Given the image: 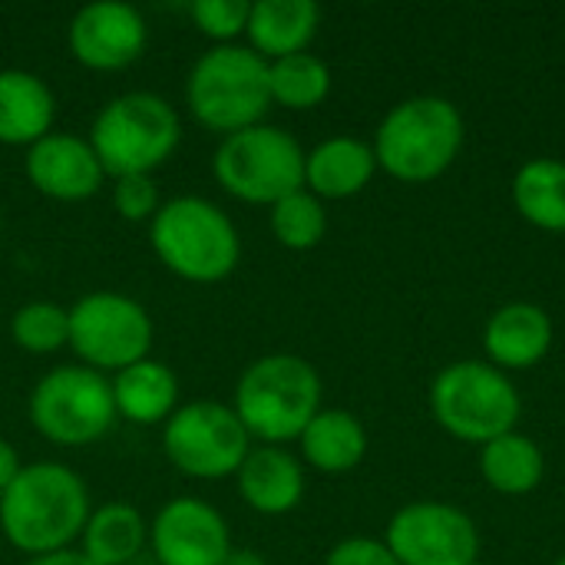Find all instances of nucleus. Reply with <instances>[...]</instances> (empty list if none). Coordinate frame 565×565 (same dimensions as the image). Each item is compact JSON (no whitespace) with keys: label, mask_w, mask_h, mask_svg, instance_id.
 I'll return each instance as SVG.
<instances>
[{"label":"nucleus","mask_w":565,"mask_h":565,"mask_svg":"<svg viewBox=\"0 0 565 565\" xmlns=\"http://www.w3.org/2000/svg\"><path fill=\"white\" fill-rule=\"evenodd\" d=\"M268 222H271V235L278 238V245H285L291 252L318 248L328 232L324 202L318 195H311L308 189H298V192L285 195L281 202H275L268 212Z\"/></svg>","instance_id":"nucleus-27"},{"label":"nucleus","mask_w":565,"mask_h":565,"mask_svg":"<svg viewBox=\"0 0 565 565\" xmlns=\"http://www.w3.org/2000/svg\"><path fill=\"white\" fill-rule=\"evenodd\" d=\"M113 205L126 222H152L156 212L162 209L159 199V185L152 182V175H126L116 179L113 185Z\"/></svg>","instance_id":"nucleus-30"},{"label":"nucleus","mask_w":565,"mask_h":565,"mask_svg":"<svg viewBox=\"0 0 565 565\" xmlns=\"http://www.w3.org/2000/svg\"><path fill=\"white\" fill-rule=\"evenodd\" d=\"M513 205L530 225L543 232H565V162H523L513 175Z\"/></svg>","instance_id":"nucleus-25"},{"label":"nucleus","mask_w":565,"mask_h":565,"mask_svg":"<svg viewBox=\"0 0 565 565\" xmlns=\"http://www.w3.org/2000/svg\"><path fill=\"white\" fill-rule=\"evenodd\" d=\"M430 414L450 437L483 447L516 430L523 401L510 374L490 361H457L434 377Z\"/></svg>","instance_id":"nucleus-7"},{"label":"nucleus","mask_w":565,"mask_h":565,"mask_svg":"<svg viewBox=\"0 0 565 565\" xmlns=\"http://www.w3.org/2000/svg\"><path fill=\"white\" fill-rule=\"evenodd\" d=\"M308 467L328 477L351 473L367 457V430L351 411H318L298 437Z\"/></svg>","instance_id":"nucleus-22"},{"label":"nucleus","mask_w":565,"mask_h":565,"mask_svg":"<svg viewBox=\"0 0 565 565\" xmlns=\"http://www.w3.org/2000/svg\"><path fill=\"white\" fill-rule=\"evenodd\" d=\"M384 546L401 565H473L480 533L460 507L417 500L391 516Z\"/></svg>","instance_id":"nucleus-12"},{"label":"nucleus","mask_w":565,"mask_h":565,"mask_svg":"<svg viewBox=\"0 0 565 565\" xmlns=\"http://www.w3.org/2000/svg\"><path fill=\"white\" fill-rule=\"evenodd\" d=\"M109 384H113L116 414L139 427L166 424L179 411V377L162 361L146 358L119 371Z\"/></svg>","instance_id":"nucleus-21"},{"label":"nucleus","mask_w":565,"mask_h":565,"mask_svg":"<svg viewBox=\"0 0 565 565\" xmlns=\"http://www.w3.org/2000/svg\"><path fill=\"white\" fill-rule=\"evenodd\" d=\"M116 417L113 384L83 364H63L43 374L30 394V424L60 447L96 444L113 430Z\"/></svg>","instance_id":"nucleus-9"},{"label":"nucleus","mask_w":565,"mask_h":565,"mask_svg":"<svg viewBox=\"0 0 565 565\" xmlns=\"http://www.w3.org/2000/svg\"><path fill=\"white\" fill-rule=\"evenodd\" d=\"M483 348L493 367L503 374L536 367L553 348V321L540 305L513 301L493 311L483 331Z\"/></svg>","instance_id":"nucleus-16"},{"label":"nucleus","mask_w":565,"mask_h":565,"mask_svg":"<svg viewBox=\"0 0 565 565\" xmlns=\"http://www.w3.org/2000/svg\"><path fill=\"white\" fill-rule=\"evenodd\" d=\"M10 338L26 354H53L70 348V308L53 301H30L17 308L10 321Z\"/></svg>","instance_id":"nucleus-28"},{"label":"nucleus","mask_w":565,"mask_h":565,"mask_svg":"<svg viewBox=\"0 0 565 565\" xmlns=\"http://www.w3.org/2000/svg\"><path fill=\"white\" fill-rule=\"evenodd\" d=\"M179 113L156 93L136 89L109 99L89 129V146L106 175H152L179 146Z\"/></svg>","instance_id":"nucleus-5"},{"label":"nucleus","mask_w":565,"mask_h":565,"mask_svg":"<svg viewBox=\"0 0 565 565\" xmlns=\"http://www.w3.org/2000/svg\"><path fill=\"white\" fill-rule=\"evenodd\" d=\"M53 89L26 70H0V142L33 146L53 132Z\"/></svg>","instance_id":"nucleus-20"},{"label":"nucleus","mask_w":565,"mask_h":565,"mask_svg":"<svg viewBox=\"0 0 565 565\" xmlns=\"http://www.w3.org/2000/svg\"><path fill=\"white\" fill-rule=\"evenodd\" d=\"M185 103L205 129L222 136L258 126L271 106L268 60L238 43L202 53L185 79Z\"/></svg>","instance_id":"nucleus-6"},{"label":"nucleus","mask_w":565,"mask_h":565,"mask_svg":"<svg viewBox=\"0 0 565 565\" xmlns=\"http://www.w3.org/2000/svg\"><path fill=\"white\" fill-rule=\"evenodd\" d=\"M149 43L146 20L136 7L116 0H96L73 13L66 46L73 60L96 73H116L132 66Z\"/></svg>","instance_id":"nucleus-13"},{"label":"nucleus","mask_w":565,"mask_h":565,"mask_svg":"<svg viewBox=\"0 0 565 565\" xmlns=\"http://www.w3.org/2000/svg\"><path fill=\"white\" fill-rule=\"evenodd\" d=\"M20 470H23V463H20V457H17V450H13V444L0 437V493L17 480Z\"/></svg>","instance_id":"nucleus-32"},{"label":"nucleus","mask_w":565,"mask_h":565,"mask_svg":"<svg viewBox=\"0 0 565 565\" xmlns=\"http://www.w3.org/2000/svg\"><path fill=\"white\" fill-rule=\"evenodd\" d=\"M222 565H268L262 559V553H255V550H248V546H232V553L225 556V563Z\"/></svg>","instance_id":"nucleus-34"},{"label":"nucleus","mask_w":565,"mask_h":565,"mask_svg":"<svg viewBox=\"0 0 565 565\" xmlns=\"http://www.w3.org/2000/svg\"><path fill=\"white\" fill-rule=\"evenodd\" d=\"M83 556L96 565H126L132 563L142 546L149 543V526L139 510L129 503H106L89 513L83 530Z\"/></svg>","instance_id":"nucleus-24"},{"label":"nucleus","mask_w":565,"mask_h":565,"mask_svg":"<svg viewBox=\"0 0 565 565\" xmlns=\"http://www.w3.org/2000/svg\"><path fill=\"white\" fill-rule=\"evenodd\" d=\"M553 565H565V556H563V559H556V563H553Z\"/></svg>","instance_id":"nucleus-35"},{"label":"nucleus","mask_w":565,"mask_h":565,"mask_svg":"<svg viewBox=\"0 0 565 565\" xmlns=\"http://www.w3.org/2000/svg\"><path fill=\"white\" fill-rule=\"evenodd\" d=\"M149 546L159 565H222L232 553V536L212 503L175 497L149 523Z\"/></svg>","instance_id":"nucleus-14"},{"label":"nucleus","mask_w":565,"mask_h":565,"mask_svg":"<svg viewBox=\"0 0 565 565\" xmlns=\"http://www.w3.org/2000/svg\"><path fill=\"white\" fill-rule=\"evenodd\" d=\"M89 490L63 463H26L0 493V533L20 553L50 556L70 550L89 520Z\"/></svg>","instance_id":"nucleus-1"},{"label":"nucleus","mask_w":565,"mask_h":565,"mask_svg":"<svg viewBox=\"0 0 565 565\" xmlns=\"http://www.w3.org/2000/svg\"><path fill=\"white\" fill-rule=\"evenodd\" d=\"M271 103L285 109H315L331 93V70L315 53H295L268 63Z\"/></svg>","instance_id":"nucleus-26"},{"label":"nucleus","mask_w":565,"mask_h":565,"mask_svg":"<svg viewBox=\"0 0 565 565\" xmlns=\"http://www.w3.org/2000/svg\"><path fill=\"white\" fill-rule=\"evenodd\" d=\"M218 185L248 205H275L305 189V149L281 126H248L222 139L212 159Z\"/></svg>","instance_id":"nucleus-8"},{"label":"nucleus","mask_w":565,"mask_h":565,"mask_svg":"<svg viewBox=\"0 0 565 565\" xmlns=\"http://www.w3.org/2000/svg\"><path fill=\"white\" fill-rule=\"evenodd\" d=\"M321 10L315 0H255L248 10V40L262 60H281L308 53L318 36Z\"/></svg>","instance_id":"nucleus-19"},{"label":"nucleus","mask_w":565,"mask_h":565,"mask_svg":"<svg viewBox=\"0 0 565 565\" xmlns=\"http://www.w3.org/2000/svg\"><path fill=\"white\" fill-rule=\"evenodd\" d=\"M473 565H483V563H480V559H477V563H473Z\"/></svg>","instance_id":"nucleus-36"},{"label":"nucleus","mask_w":565,"mask_h":565,"mask_svg":"<svg viewBox=\"0 0 565 565\" xmlns=\"http://www.w3.org/2000/svg\"><path fill=\"white\" fill-rule=\"evenodd\" d=\"M162 450L192 480H225L245 463L252 437L228 404L189 401L162 424Z\"/></svg>","instance_id":"nucleus-11"},{"label":"nucleus","mask_w":565,"mask_h":565,"mask_svg":"<svg viewBox=\"0 0 565 565\" xmlns=\"http://www.w3.org/2000/svg\"><path fill=\"white\" fill-rule=\"evenodd\" d=\"M324 565H401L394 559V553L384 546V540H371V536H351L341 540Z\"/></svg>","instance_id":"nucleus-31"},{"label":"nucleus","mask_w":565,"mask_h":565,"mask_svg":"<svg viewBox=\"0 0 565 565\" xmlns=\"http://www.w3.org/2000/svg\"><path fill=\"white\" fill-rule=\"evenodd\" d=\"M235 480L248 510L262 516H285L305 497V467L285 447H252Z\"/></svg>","instance_id":"nucleus-17"},{"label":"nucleus","mask_w":565,"mask_h":565,"mask_svg":"<svg viewBox=\"0 0 565 565\" xmlns=\"http://www.w3.org/2000/svg\"><path fill=\"white\" fill-rule=\"evenodd\" d=\"M377 172L374 149L354 136H331L305 152V189L318 199H351Z\"/></svg>","instance_id":"nucleus-18"},{"label":"nucleus","mask_w":565,"mask_h":565,"mask_svg":"<svg viewBox=\"0 0 565 565\" xmlns=\"http://www.w3.org/2000/svg\"><path fill=\"white\" fill-rule=\"evenodd\" d=\"M543 450L533 437L510 430L480 447V477L503 497H526L543 483Z\"/></svg>","instance_id":"nucleus-23"},{"label":"nucleus","mask_w":565,"mask_h":565,"mask_svg":"<svg viewBox=\"0 0 565 565\" xmlns=\"http://www.w3.org/2000/svg\"><path fill=\"white\" fill-rule=\"evenodd\" d=\"M463 116L444 96H411L397 103L374 132V159L391 179L424 185L440 179L463 149Z\"/></svg>","instance_id":"nucleus-2"},{"label":"nucleus","mask_w":565,"mask_h":565,"mask_svg":"<svg viewBox=\"0 0 565 565\" xmlns=\"http://www.w3.org/2000/svg\"><path fill=\"white\" fill-rule=\"evenodd\" d=\"M156 328L149 311L119 291H89L70 308V351L89 371H126L149 358Z\"/></svg>","instance_id":"nucleus-10"},{"label":"nucleus","mask_w":565,"mask_h":565,"mask_svg":"<svg viewBox=\"0 0 565 565\" xmlns=\"http://www.w3.org/2000/svg\"><path fill=\"white\" fill-rule=\"evenodd\" d=\"M248 0H195L189 7L192 23L199 26L202 36L218 40V46L232 43L238 33H245L248 26Z\"/></svg>","instance_id":"nucleus-29"},{"label":"nucleus","mask_w":565,"mask_h":565,"mask_svg":"<svg viewBox=\"0 0 565 565\" xmlns=\"http://www.w3.org/2000/svg\"><path fill=\"white\" fill-rule=\"evenodd\" d=\"M149 245L156 258L182 281H225L242 258L235 222L202 195H179L162 202L149 222Z\"/></svg>","instance_id":"nucleus-4"},{"label":"nucleus","mask_w":565,"mask_h":565,"mask_svg":"<svg viewBox=\"0 0 565 565\" xmlns=\"http://www.w3.org/2000/svg\"><path fill=\"white\" fill-rule=\"evenodd\" d=\"M23 565H96L89 563L83 553H76V550H60V553H50V556H33V559H26Z\"/></svg>","instance_id":"nucleus-33"},{"label":"nucleus","mask_w":565,"mask_h":565,"mask_svg":"<svg viewBox=\"0 0 565 565\" xmlns=\"http://www.w3.org/2000/svg\"><path fill=\"white\" fill-rule=\"evenodd\" d=\"M232 411L252 440L291 444L321 411V377L298 354H265L242 371Z\"/></svg>","instance_id":"nucleus-3"},{"label":"nucleus","mask_w":565,"mask_h":565,"mask_svg":"<svg viewBox=\"0 0 565 565\" xmlns=\"http://www.w3.org/2000/svg\"><path fill=\"white\" fill-rule=\"evenodd\" d=\"M26 179L46 199L83 202L103 189L106 172L89 139L70 132H50L26 149Z\"/></svg>","instance_id":"nucleus-15"}]
</instances>
